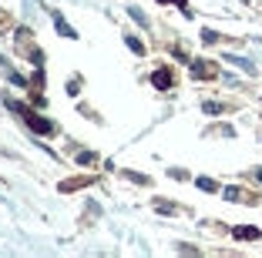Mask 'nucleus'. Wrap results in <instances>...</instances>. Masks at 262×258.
Wrapping results in <instances>:
<instances>
[{"instance_id":"6","label":"nucleus","mask_w":262,"mask_h":258,"mask_svg":"<svg viewBox=\"0 0 262 258\" xmlns=\"http://www.w3.org/2000/svg\"><path fill=\"white\" fill-rule=\"evenodd\" d=\"M54 27H57V34H64V37H78V30H74V27H71L61 14H54Z\"/></svg>"},{"instance_id":"20","label":"nucleus","mask_w":262,"mask_h":258,"mask_svg":"<svg viewBox=\"0 0 262 258\" xmlns=\"http://www.w3.org/2000/svg\"><path fill=\"white\" fill-rule=\"evenodd\" d=\"M0 27H4V10H0Z\"/></svg>"},{"instance_id":"9","label":"nucleus","mask_w":262,"mask_h":258,"mask_svg":"<svg viewBox=\"0 0 262 258\" xmlns=\"http://www.w3.org/2000/svg\"><path fill=\"white\" fill-rule=\"evenodd\" d=\"M125 44H128V50H131V54H145V44H141L138 37L128 34V37H125Z\"/></svg>"},{"instance_id":"3","label":"nucleus","mask_w":262,"mask_h":258,"mask_svg":"<svg viewBox=\"0 0 262 258\" xmlns=\"http://www.w3.org/2000/svg\"><path fill=\"white\" fill-rule=\"evenodd\" d=\"M151 84L158 90H168L171 84H175V74H171V68H158L155 74H151Z\"/></svg>"},{"instance_id":"15","label":"nucleus","mask_w":262,"mask_h":258,"mask_svg":"<svg viewBox=\"0 0 262 258\" xmlns=\"http://www.w3.org/2000/svg\"><path fill=\"white\" fill-rule=\"evenodd\" d=\"M222 194H225L228 202H239V198H242V191H239V188H222Z\"/></svg>"},{"instance_id":"14","label":"nucleus","mask_w":262,"mask_h":258,"mask_svg":"<svg viewBox=\"0 0 262 258\" xmlns=\"http://www.w3.org/2000/svg\"><path fill=\"white\" fill-rule=\"evenodd\" d=\"M78 161H81V164H94V161H98V154H94V151H81Z\"/></svg>"},{"instance_id":"16","label":"nucleus","mask_w":262,"mask_h":258,"mask_svg":"<svg viewBox=\"0 0 262 258\" xmlns=\"http://www.w3.org/2000/svg\"><path fill=\"white\" fill-rule=\"evenodd\" d=\"M168 174H171V178H175V181H185V178H188V171H182V168H171Z\"/></svg>"},{"instance_id":"2","label":"nucleus","mask_w":262,"mask_h":258,"mask_svg":"<svg viewBox=\"0 0 262 258\" xmlns=\"http://www.w3.org/2000/svg\"><path fill=\"white\" fill-rule=\"evenodd\" d=\"M215 64H212V60H192V78L195 80H212L215 78Z\"/></svg>"},{"instance_id":"11","label":"nucleus","mask_w":262,"mask_h":258,"mask_svg":"<svg viewBox=\"0 0 262 258\" xmlns=\"http://www.w3.org/2000/svg\"><path fill=\"white\" fill-rule=\"evenodd\" d=\"M128 14H131V20H135V24H141V27H148V17H145V14L138 10V7H128Z\"/></svg>"},{"instance_id":"7","label":"nucleus","mask_w":262,"mask_h":258,"mask_svg":"<svg viewBox=\"0 0 262 258\" xmlns=\"http://www.w3.org/2000/svg\"><path fill=\"white\" fill-rule=\"evenodd\" d=\"M228 64H235V68H242L245 74H255V64H252V60H245V57H235V54H228Z\"/></svg>"},{"instance_id":"10","label":"nucleus","mask_w":262,"mask_h":258,"mask_svg":"<svg viewBox=\"0 0 262 258\" xmlns=\"http://www.w3.org/2000/svg\"><path fill=\"white\" fill-rule=\"evenodd\" d=\"M125 178H128V181H135V184H151L148 174H138V171H125Z\"/></svg>"},{"instance_id":"4","label":"nucleus","mask_w":262,"mask_h":258,"mask_svg":"<svg viewBox=\"0 0 262 258\" xmlns=\"http://www.w3.org/2000/svg\"><path fill=\"white\" fill-rule=\"evenodd\" d=\"M94 181H98V178H91V174H88V178H68V181H61L57 188H61V194H71V191L88 188V184H94Z\"/></svg>"},{"instance_id":"13","label":"nucleus","mask_w":262,"mask_h":258,"mask_svg":"<svg viewBox=\"0 0 262 258\" xmlns=\"http://www.w3.org/2000/svg\"><path fill=\"white\" fill-rule=\"evenodd\" d=\"M202 111H205V114H222L225 108H222L218 101H205V104H202Z\"/></svg>"},{"instance_id":"8","label":"nucleus","mask_w":262,"mask_h":258,"mask_svg":"<svg viewBox=\"0 0 262 258\" xmlns=\"http://www.w3.org/2000/svg\"><path fill=\"white\" fill-rule=\"evenodd\" d=\"M155 208H158L161 214H175L178 208H175V202H165V198H155Z\"/></svg>"},{"instance_id":"21","label":"nucleus","mask_w":262,"mask_h":258,"mask_svg":"<svg viewBox=\"0 0 262 258\" xmlns=\"http://www.w3.org/2000/svg\"><path fill=\"white\" fill-rule=\"evenodd\" d=\"M0 154H4V148H0Z\"/></svg>"},{"instance_id":"1","label":"nucleus","mask_w":262,"mask_h":258,"mask_svg":"<svg viewBox=\"0 0 262 258\" xmlns=\"http://www.w3.org/2000/svg\"><path fill=\"white\" fill-rule=\"evenodd\" d=\"M7 108H11L14 114H21L24 124H27L31 131H37V134H57V124H54V121H47V118H41V114H34V111H27L24 104H14V101H11Z\"/></svg>"},{"instance_id":"5","label":"nucleus","mask_w":262,"mask_h":258,"mask_svg":"<svg viewBox=\"0 0 262 258\" xmlns=\"http://www.w3.org/2000/svg\"><path fill=\"white\" fill-rule=\"evenodd\" d=\"M232 235L242 238V242H252V238H259L262 232H259V228H252V224H239V228H232Z\"/></svg>"},{"instance_id":"17","label":"nucleus","mask_w":262,"mask_h":258,"mask_svg":"<svg viewBox=\"0 0 262 258\" xmlns=\"http://www.w3.org/2000/svg\"><path fill=\"white\" fill-rule=\"evenodd\" d=\"M202 40H205V44H215L218 34H215V30H202Z\"/></svg>"},{"instance_id":"19","label":"nucleus","mask_w":262,"mask_h":258,"mask_svg":"<svg viewBox=\"0 0 262 258\" xmlns=\"http://www.w3.org/2000/svg\"><path fill=\"white\" fill-rule=\"evenodd\" d=\"M255 178H259V181H262V168H259V171H255Z\"/></svg>"},{"instance_id":"18","label":"nucleus","mask_w":262,"mask_h":258,"mask_svg":"<svg viewBox=\"0 0 262 258\" xmlns=\"http://www.w3.org/2000/svg\"><path fill=\"white\" fill-rule=\"evenodd\" d=\"M161 4H178V7H182V10L188 14V4H185V0H161Z\"/></svg>"},{"instance_id":"12","label":"nucleus","mask_w":262,"mask_h":258,"mask_svg":"<svg viewBox=\"0 0 262 258\" xmlns=\"http://www.w3.org/2000/svg\"><path fill=\"white\" fill-rule=\"evenodd\" d=\"M195 184H198L202 191H218V184H215L212 178H195Z\"/></svg>"}]
</instances>
